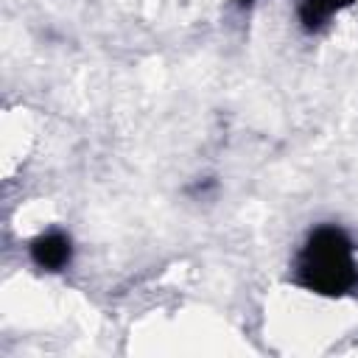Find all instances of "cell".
<instances>
[{"mask_svg":"<svg viewBox=\"0 0 358 358\" xmlns=\"http://www.w3.org/2000/svg\"><path fill=\"white\" fill-rule=\"evenodd\" d=\"M350 3H355V0H302L299 3V20L305 22V28H319L333 14L347 8Z\"/></svg>","mask_w":358,"mask_h":358,"instance_id":"3","label":"cell"},{"mask_svg":"<svg viewBox=\"0 0 358 358\" xmlns=\"http://www.w3.org/2000/svg\"><path fill=\"white\" fill-rule=\"evenodd\" d=\"M294 282L310 294L344 296L358 285L355 243L341 227H316L294 260Z\"/></svg>","mask_w":358,"mask_h":358,"instance_id":"1","label":"cell"},{"mask_svg":"<svg viewBox=\"0 0 358 358\" xmlns=\"http://www.w3.org/2000/svg\"><path fill=\"white\" fill-rule=\"evenodd\" d=\"M31 257L45 271H62L73 257V243L64 232H45L31 241Z\"/></svg>","mask_w":358,"mask_h":358,"instance_id":"2","label":"cell"},{"mask_svg":"<svg viewBox=\"0 0 358 358\" xmlns=\"http://www.w3.org/2000/svg\"><path fill=\"white\" fill-rule=\"evenodd\" d=\"M243 3H252V0H243Z\"/></svg>","mask_w":358,"mask_h":358,"instance_id":"4","label":"cell"}]
</instances>
